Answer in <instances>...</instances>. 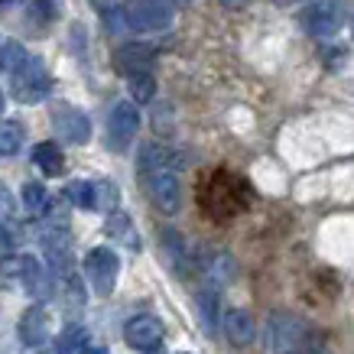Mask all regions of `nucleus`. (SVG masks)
<instances>
[{"label": "nucleus", "instance_id": "f257e3e1", "mask_svg": "<svg viewBox=\"0 0 354 354\" xmlns=\"http://www.w3.org/2000/svg\"><path fill=\"white\" fill-rule=\"evenodd\" d=\"M10 91L20 104H39L53 91V75L39 55H26L20 68L10 72Z\"/></svg>", "mask_w": 354, "mask_h": 354}, {"label": "nucleus", "instance_id": "f03ea898", "mask_svg": "<svg viewBox=\"0 0 354 354\" xmlns=\"http://www.w3.org/2000/svg\"><path fill=\"white\" fill-rule=\"evenodd\" d=\"M312 342V328L299 315L277 312L267 325V344L273 354H302Z\"/></svg>", "mask_w": 354, "mask_h": 354}, {"label": "nucleus", "instance_id": "7ed1b4c3", "mask_svg": "<svg viewBox=\"0 0 354 354\" xmlns=\"http://www.w3.org/2000/svg\"><path fill=\"white\" fill-rule=\"evenodd\" d=\"M120 23L130 32H162L169 30L172 10L162 0H124L120 3Z\"/></svg>", "mask_w": 354, "mask_h": 354}, {"label": "nucleus", "instance_id": "20e7f679", "mask_svg": "<svg viewBox=\"0 0 354 354\" xmlns=\"http://www.w3.org/2000/svg\"><path fill=\"white\" fill-rule=\"evenodd\" d=\"M0 273L3 277H13V279H20V286L26 292H30L32 299H49L53 296V277H49V270L39 263V260H32V257H10L7 254V260L0 263Z\"/></svg>", "mask_w": 354, "mask_h": 354}, {"label": "nucleus", "instance_id": "39448f33", "mask_svg": "<svg viewBox=\"0 0 354 354\" xmlns=\"http://www.w3.org/2000/svg\"><path fill=\"white\" fill-rule=\"evenodd\" d=\"M143 185H147V195H150V202L156 208H162L166 215L179 212V205H183V183H179L176 169L150 166V169H143Z\"/></svg>", "mask_w": 354, "mask_h": 354}, {"label": "nucleus", "instance_id": "423d86ee", "mask_svg": "<svg viewBox=\"0 0 354 354\" xmlns=\"http://www.w3.org/2000/svg\"><path fill=\"white\" fill-rule=\"evenodd\" d=\"M85 277H88V283L95 286L97 296H111L114 286H118V277H120V257L111 250V247H95V250H88Z\"/></svg>", "mask_w": 354, "mask_h": 354}, {"label": "nucleus", "instance_id": "0eeeda50", "mask_svg": "<svg viewBox=\"0 0 354 354\" xmlns=\"http://www.w3.org/2000/svg\"><path fill=\"white\" fill-rule=\"evenodd\" d=\"M302 23H306L309 36H315V39H335L344 26V3L342 0H315L306 10Z\"/></svg>", "mask_w": 354, "mask_h": 354}, {"label": "nucleus", "instance_id": "6e6552de", "mask_svg": "<svg viewBox=\"0 0 354 354\" xmlns=\"http://www.w3.org/2000/svg\"><path fill=\"white\" fill-rule=\"evenodd\" d=\"M140 127V111L133 101H118L108 118V147L114 153H124L133 143Z\"/></svg>", "mask_w": 354, "mask_h": 354}, {"label": "nucleus", "instance_id": "1a4fd4ad", "mask_svg": "<svg viewBox=\"0 0 354 354\" xmlns=\"http://www.w3.org/2000/svg\"><path fill=\"white\" fill-rule=\"evenodd\" d=\"M53 130L65 143H88L91 137V118L75 104H59L53 111Z\"/></svg>", "mask_w": 354, "mask_h": 354}, {"label": "nucleus", "instance_id": "9d476101", "mask_svg": "<svg viewBox=\"0 0 354 354\" xmlns=\"http://www.w3.org/2000/svg\"><path fill=\"white\" fill-rule=\"evenodd\" d=\"M166 338V328L156 315H133L127 325H124V342L133 348V351H156Z\"/></svg>", "mask_w": 354, "mask_h": 354}, {"label": "nucleus", "instance_id": "9b49d317", "mask_svg": "<svg viewBox=\"0 0 354 354\" xmlns=\"http://www.w3.org/2000/svg\"><path fill=\"white\" fill-rule=\"evenodd\" d=\"M153 59H156V53H153V46H147V43H127L114 53V65H118L127 78L140 75V72H150Z\"/></svg>", "mask_w": 354, "mask_h": 354}, {"label": "nucleus", "instance_id": "f8f14e48", "mask_svg": "<svg viewBox=\"0 0 354 354\" xmlns=\"http://www.w3.org/2000/svg\"><path fill=\"white\" fill-rule=\"evenodd\" d=\"M225 335L234 348H247V344L257 338V322H254V315L244 309H231L225 315Z\"/></svg>", "mask_w": 354, "mask_h": 354}, {"label": "nucleus", "instance_id": "ddd939ff", "mask_svg": "<svg viewBox=\"0 0 354 354\" xmlns=\"http://www.w3.org/2000/svg\"><path fill=\"white\" fill-rule=\"evenodd\" d=\"M20 338L26 344H32V348L46 344V338H49V312H46L43 306H32V309L23 312V319H20Z\"/></svg>", "mask_w": 354, "mask_h": 354}, {"label": "nucleus", "instance_id": "4468645a", "mask_svg": "<svg viewBox=\"0 0 354 354\" xmlns=\"http://www.w3.org/2000/svg\"><path fill=\"white\" fill-rule=\"evenodd\" d=\"M195 267L202 270L205 279H208V283H215V286L231 283V277H234V260L225 257V254H218V250H215V254H212V250H205Z\"/></svg>", "mask_w": 354, "mask_h": 354}, {"label": "nucleus", "instance_id": "2eb2a0df", "mask_svg": "<svg viewBox=\"0 0 354 354\" xmlns=\"http://www.w3.org/2000/svg\"><path fill=\"white\" fill-rule=\"evenodd\" d=\"M104 231H108V237L114 241V244H124V247H130V250H140L137 227H133V221H130L124 212H111L108 221H104Z\"/></svg>", "mask_w": 354, "mask_h": 354}, {"label": "nucleus", "instance_id": "dca6fc26", "mask_svg": "<svg viewBox=\"0 0 354 354\" xmlns=\"http://www.w3.org/2000/svg\"><path fill=\"white\" fill-rule=\"evenodd\" d=\"M32 162H36L46 176H59V172L65 169V156H62V150H59V143H49V140L32 147Z\"/></svg>", "mask_w": 354, "mask_h": 354}, {"label": "nucleus", "instance_id": "f3484780", "mask_svg": "<svg viewBox=\"0 0 354 354\" xmlns=\"http://www.w3.org/2000/svg\"><path fill=\"white\" fill-rule=\"evenodd\" d=\"M23 140H26V130H23L20 120H0V156L20 153Z\"/></svg>", "mask_w": 354, "mask_h": 354}, {"label": "nucleus", "instance_id": "a211bd4d", "mask_svg": "<svg viewBox=\"0 0 354 354\" xmlns=\"http://www.w3.org/2000/svg\"><path fill=\"white\" fill-rule=\"evenodd\" d=\"M95 348L91 344V338H88V328H82V325H72L68 332L59 338V348H55V354H88Z\"/></svg>", "mask_w": 354, "mask_h": 354}, {"label": "nucleus", "instance_id": "6ab92c4d", "mask_svg": "<svg viewBox=\"0 0 354 354\" xmlns=\"http://www.w3.org/2000/svg\"><path fill=\"white\" fill-rule=\"evenodd\" d=\"M65 198L78 208H97V183H85V179H75L65 189Z\"/></svg>", "mask_w": 354, "mask_h": 354}, {"label": "nucleus", "instance_id": "aec40b11", "mask_svg": "<svg viewBox=\"0 0 354 354\" xmlns=\"http://www.w3.org/2000/svg\"><path fill=\"white\" fill-rule=\"evenodd\" d=\"M20 198H23V208H26L30 215H43L46 208H49V192H46L43 183H26Z\"/></svg>", "mask_w": 354, "mask_h": 354}, {"label": "nucleus", "instance_id": "412c9836", "mask_svg": "<svg viewBox=\"0 0 354 354\" xmlns=\"http://www.w3.org/2000/svg\"><path fill=\"white\" fill-rule=\"evenodd\" d=\"M195 306H198V315H202V328L212 332V328H215V319H218V296L215 292H198V296H195Z\"/></svg>", "mask_w": 354, "mask_h": 354}, {"label": "nucleus", "instance_id": "4be33fe9", "mask_svg": "<svg viewBox=\"0 0 354 354\" xmlns=\"http://www.w3.org/2000/svg\"><path fill=\"white\" fill-rule=\"evenodd\" d=\"M130 95H133V101H137V104H143V101H153V95H156V82H153L150 72L130 75Z\"/></svg>", "mask_w": 354, "mask_h": 354}, {"label": "nucleus", "instance_id": "5701e85b", "mask_svg": "<svg viewBox=\"0 0 354 354\" xmlns=\"http://www.w3.org/2000/svg\"><path fill=\"white\" fill-rule=\"evenodd\" d=\"M23 59H26V49H23L20 43H0V72L20 68Z\"/></svg>", "mask_w": 354, "mask_h": 354}, {"label": "nucleus", "instance_id": "b1692460", "mask_svg": "<svg viewBox=\"0 0 354 354\" xmlns=\"http://www.w3.org/2000/svg\"><path fill=\"white\" fill-rule=\"evenodd\" d=\"M120 202V195H118V185L114 183H97V208H104V212H114Z\"/></svg>", "mask_w": 354, "mask_h": 354}, {"label": "nucleus", "instance_id": "393cba45", "mask_svg": "<svg viewBox=\"0 0 354 354\" xmlns=\"http://www.w3.org/2000/svg\"><path fill=\"white\" fill-rule=\"evenodd\" d=\"M17 215V198L7 185H0V221H10Z\"/></svg>", "mask_w": 354, "mask_h": 354}, {"label": "nucleus", "instance_id": "a878e982", "mask_svg": "<svg viewBox=\"0 0 354 354\" xmlns=\"http://www.w3.org/2000/svg\"><path fill=\"white\" fill-rule=\"evenodd\" d=\"M13 250V234L7 231V225L0 221V254H10Z\"/></svg>", "mask_w": 354, "mask_h": 354}, {"label": "nucleus", "instance_id": "bb28decb", "mask_svg": "<svg viewBox=\"0 0 354 354\" xmlns=\"http://www.w3.org/2000/svg\"><path fill=\"white\" fill-rule=\"evenodd\" d=\"M88 354H108V351H104V348H91V351H88Z\"/></svg>", "mask_w": 354, "mask_h": 354}, {"label": "nucleus", "instance_id": "cd10ccee", "mask_svg": "<svg viewBox=\"0 0 354 354\" xmlns=\"http://www.w3.org/2000/svg\"><path fill=\"white\" fill-rule=\"evenodd\" d=\"M0 111H3V91H0Z\"/></svg>", "mask_w": 354, "mask_h": 354}, {"label": "nucleus", "instance_id": "c85d7f7f", "mask_svg": "<svg viewBox=\"0 0 354 354\" xmlns=\"http://www.w3.org/2000/svg\"><path fill=\"white\" fill-rule=\"evenodd\" d=\"M147 354H160V351H147Z\"/></svg>", "mask_w": 354, "mask_h": 354}]
</instances>
